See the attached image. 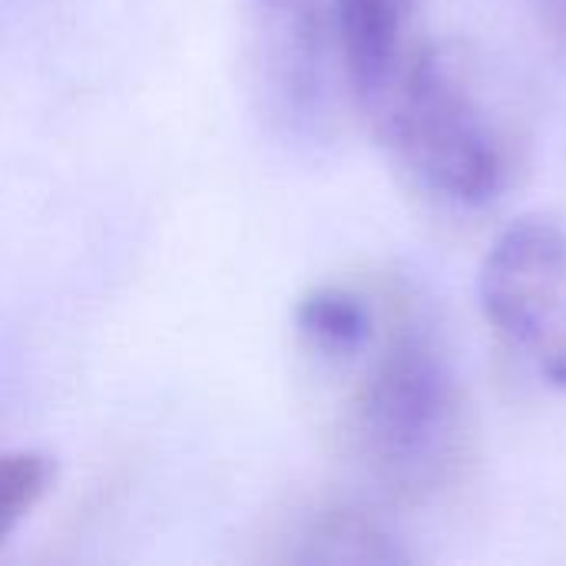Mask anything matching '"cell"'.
Instances as JSON below:
<instances>
[{"instance_id":"cell-1","label":"cell","mask_w":566,"mask_h":566,"mask_svg":"<svg viewBox=\"0 0 566 566\" xmlns=\"http://www.w3.org/2000/svg\"><path fill=\"white\" fill-rule=\"evenodd\" d=\"M348 408L361 464L401 497L441 491L468 454V405L451 355L418 315L375 335Z\"/></svg>"},{"instance_id":"cell-2","label":"cell","mask_w":566,"mask_h":566,"mask_svg":"<svg viewBox=\"0 0 566 566\" xmlns=\"http://www.w3.org/2000/svg\"><path fill=\"white\" fill-rule=\"evenodd\" d=\"M371 113L421 182L478 206L504 182V146L491 116L431 46L408 50Z\"/></svg>"},{"instance_id":"cell-3","label":"cell","mask_w":566,"mask_h":566,"mask_svg":"<svg viewBox=\"0 0 566 566\" xmlns=\"http://www.w3.org/2000/svg\"><path fill=\"white\" fill-rule=\"evenodd\" d=\"M491 328L554 388L566 391V229L551 216L507 226L481 265Z\"/></svg>"},{"instance_id":"cell-4","label":"cell","mask_w":566,"mask_h":566,"mask_svg":"<svg viewBox=\"0 0 566 566\" xmlns=\"http://www.w3.org/2000/svg\"><path fill=\"white\" fill-rule=\"evenodd\" d=\"M252 66L265 113L292 136H315L328 116L325 3L245 0Z\"/></svg>"},{"instance_id":"cell-5","label":"cell","mask_w":566,"mask_h":566,"mask_svg":"<svg viewBox=\"0 0 566 566\" xmlns=\"http://www.w3.org/2000/svg\"><path fill=\"white\" fill-rule=\"evenodd\" d=\"M335 30L355 93L371 109L408 53V23L418 0H332Z\"/></svg>"},{"instance_id":"cell-6","label":"cell","mask_w":566,"mask_h":566,"mask_svg":"<svg viewBox=\"0 0 566 566\" xmlns=\"http://www.w3.org/2000/svg\"><path fill=\"white\" fill-rule=\"evenodd\" d=\"M295 325L312 355L342 365V361H355L375 342L378 312L361 292L325 285L302 298L295 312Z\"/></svg>"},{"instance_id":"cell-7","label":"cell","mask_w":566,"mask_h":566,"mask_svg":"<svg viewBox=\"0 0 566 566\" xmlns=\"http://www.w3.org/2000/svg\"><path fill=\"white\" fill-rule=\"evenodd\" d=\"M56 468L36 451H0V544L50 494Z\"/></svg>"}]
</instances>
